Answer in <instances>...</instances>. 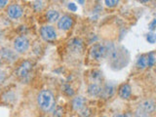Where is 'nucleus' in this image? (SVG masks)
<instances>
[{
  "mask_svg": "<svg viewBox=\"0 0 156 117\" xmlns=\"http://www.w3.org/2000/svg\"><path fill=\"white\" fill-rule=\"evenodd\" d=\"M114 117H132L131 113H124V114H116Z\"/></svg>",
  "mask_w": 156,
  "mask_h": 117,
  "instance_id": "obj_27",
  "label": "nucleus"
},
{
  "mask_svg": "<svg viewBox=\"0 0 156 117\" xmlns=\"http://www.w3.org/2000/svg\"><path fill=\"white\" fill-rule=\"evenodd\" d=\"M0 63H1V60H0Z\"/></svg>",
  "mask_w": 156,
  "mask_h": 117,
  "instance_id": "obj_30",
  "label": "nucleus"
},
{
  "mask_svg": "<svg viewBox=\"0 0 156 117\" xmlns=\"http://www.w3.org/2000/svg\"><path fill=\"white\" fill-rule=\"evenodd\" d=\"M85 99L83 97H76L73 99L72 101V107L73 109L76 111H80L82 108H84V105H85Z\"/></svg>",
  "mask_w": 156,
  "mask_h": 117,
  "instance_id": "obj_11",
  "label": "nucleus"
},
{
  "mask_svg": "<svg viewBox=\"0 0 156 117\" xmlns=\"http://www.w3.org/2000/svg\"><path fill=\"white\" fill-rule=\"evenodd\" d=\"M115 92V86L111 83H107V84L105 85L104 88H101V96L105 99H108L110 98L112 95L114 94Z\"/></svg>",
  "mask_w": 156,
  "mask_h": 117,
  "instance_id": "obj_9",
  "label": "nucleus"
},
{
  "mask_svg": "<svg viewBox=\"0 0 156 117\" xmlns=\"http://www.w3.org/2000/svg\"><path fill=\"white\" fill-rule=\"evenodd\" d=\"M155 23H156V20H155V19L149 23V27H149V29H150L151 31H153L154 29H155Z\"/></svg>",
  "mask_w": 156,
  "mask_h": 117,
  "instance_id": "obj_26",
  "label": "nucleus"
},
{
  "mask_svg": "<svg viewBox=\"0 0 156 117\" xmlns=\"http://www.w3.org/2000/svg\"><path fill=\"white\" fill-rule=\"evenodd\" d=\"M90 113H91V111L89 108H87V107H84V108H82L80 110V115L82 117H88L90 115Z\"/></svg>",
  "mask_w": 156,
  "mask_h": 117,
  "instance_id": "obj_21",
  "label": "nucleus"
},
{
  "mask_svg": "<svg viewBox=\"0 0 156 117\" xmlns=\"http://www.w3.org/2000/svg\"><path fill=\"white\" fill-rule=\"evenodd\" d=\"M67 8L70 10V11H72V12H75L76 10H77V7H76V5L74 4V3H68V5H67Z\"/></svg>",
  "mask_w": 156,
  "mask_h": 117,
  "instance_id": "obj_24",
  "label": "nucleus"
},
{
  "mask_svg": "<svg viewBox=\"0 0 156 117\" xmlns=\"http://www.w3.org/2000/svg\"><path fill=\"white\" fill-rule=\"evenodd\" d=\"M68 47L72 51V52H81L83 49V43L80 39L78 38H73L68 42Z\"/></svg>",
  "mask_w": 156,
  "mask_h": 117,
  "instance_id": "obj_10",
  "label": "nucleus"
},
{
  "mask_svg": "<svg viewBox=\"0 0 156 117\" xmlns=\"http://www.w3.org/2000/svg\"><path fill=\"white\" fill-rule=\"evenodd\" d=\"M136 66L139 68L147 67V58H146V55H143L138 58V61H136Z\"/></svg>",
  "mask_w": 156,
  "mask_h": 117,
  "instance_id": "obj_16",
  "label": "nucleus"
},
{
  "mask_svg": "<svg viewBox=\"0 0 156 117\" xmlns=\"http://www.w3.org/2000/svg\"><path fill=\"white\" fill-rule=\"evenodd\" d=\"M146 58H147V66H149V67L153 66L154 62H155V54L149 53L148 55H146Z\"/></svg>",
  "mask_w": 156,
  "mask_h": 117,
  "instance_id": "obj_17",
  "label": "nucleus"
},
{
  "mask_svg": "<svg viewBox=\"0 0 156 117\" xmlns=\"http://www.w3.org/2000/svg\"><path fill=\"white\" fill-rule=\"evenodd\" d=\"M4 79H5V73H4L3 71L0 70V83L3 82Z\"/></svg>",
  "mask_w": 156,
  "mask_h": 117,
  "instance_id": "obj_28",
  "label": "nucleus"
},
{
  "mask_svg": "<svg viewBox=\"0 0 156 117\" xmlns=\"http://www.w3.org/2000/svg\"><path fill=\"white\" fill-rule=\"evenodd\" d=\"M33 6H34V9H35V11H39V10H41V9H42V2H41V1H36V2H34Z\"/></svg>",
  "mask_w": 156,
  "mask_h": 117,
  "instance_id": "obj_23",
  "label": "nucleus"
},
{
  "mask_svg": "<svg viewBox=\"0 0 156 117\" xmlns=\"http://www.w3.org/2000/svg\"><path fill=\"white\" fill-rule=\"evenodd\" d=\"M135 117H149V114L144 112V110H141L140 108H138L136 110V114H135Z\"/></svg>",
  "mask_w": 156,
  "mask_h": 117,
  "instance_id": "obj_19",
  "label": "nucleus"
},
{
  "mask_svg": "<svg viewBox=\"0 0 156 117\" xmlns=\"http://www.w3.org/2000/svg\"><path fill=\"white\" fill-rule=\"evenodd\" d=\"M146 39H147V41L151 44H154L155 43V39H156V36L153 32H150L147 34V36H146Z\"/></svg>",
  "mask_w": 156,
  "mask_h": 117,
  "instance_id": "obj_20",
  "label": "nucleus"
},
{
  "mask_svg": "<svg viewBox=\"0 0 156 117\" xmlns=\"http://www.w3.org/2000/svg\"><path fill=\"white\" fill-rule=\"evenodd\" d=\"M63 114V108L61 106H58L57 108L54 110V116L55 117H62Z\"/></svg>",
  "mask_w": 156,
  "mask_h": 117,
  "instance_id": "obj_18",
  "label": "nucleus"
},
{
  "mask_svg": "<svg viewBox=\"0 0 156 117\" xmlns=\"http://www.w3.org/2000/svg\"><path fill=\"white\" fill-rule=\"evenodd\" d=\"M101 87L99 84L92 83V84H90L89 87H88V93H89V95L91 96H99L101 94Z\"/></svg>",
  "mask_w": 156,
  "mask_h": 117,
  "instance_id": "obj_14",
  "label": "nucleus"
},
{
  "mask_svg": "<svg viewBox=\"0 0 156 117\" xmlns=\"http://www.w3.org/2000/svg\"><path fill=\"white\" fill-rule=\"evenodd\" d=\"M46 17L49 22H56L58 17H60V15H58V12L56 11V10H50V11L47 12Z\"/></svg>",
  "mask_w": 156,
  "mask_h": 117,
  "instance_id": "obj_15",
  "label": "nucleus"
},
{
  "mask_svg": "<svg viewBox=\"0 0 156 117\" xmlns=\"http://www.w3.org/2000/svg\"><path fill=\"white\" fill-rule=\"evenodd\" d=\"M15 50L19 53L26 52L29 47V41L26 36H19L14 41Z\"/></svg>",
  "mask_w": 156,
  "mask_h": 117,
  "instance_id": "obj_3",
  "label": "nucleus"
},
{
  "mask_svg": "<svg viewBox=\"0 0 156 117\" xmlns=\"http://www.w3.org/2000/svg\"><path fill=\"white\" fill-rule=\"evenodd\" d=\"M139 108L144 110L146 113H151L155 109V104L152 100H145L139 105Z\"/></svg>",
  "mask_w": 156,
  "mask_h": 117,
  "instance_id": "obj_7",
  "label": "nucleus"
},
{
  "mask_svg": "<svg viewBox=\"0 0 156 117\" xmlns=\"http://www.w3.org/2000/svg\"><path fill=\"white\" fill-rule=\"evenodd\" d=\"M8 16L12 19H19L23 15V9L18 4H12L8 7L7 10Z\"/></svg>",
  "mask_w": 156,
  "mask_h": 117,
  "instance_id": "obj_5",
  "label": "nucleus"
},
{
  "mask_svg": "<svg viewBox=\"0 0 156 117\" xmlns=\"http://www.w3.org/2000/svg\"><path fill=\"white\" fill-rule=\"evenodd\" d=\"M37 102L39 107L44 111H50L55 106V98L51 91L43 90L38 94Z\"/></svg>",
  "mask_w": 156,
  "mask_h": 117,
  "instance_id": "obj_1",
  "label": "nucleus"
},
{
  "mask_svg": "<svg viewBox=\"0 0 156 117\" xmlns=\"http://www.w3.org/2000/svg\"><path fill=\"white\" fill-rule=\"evenodd\" d=\"M132 89L129 84H122L119 88V96L121 99H128L131 96Z\"/></svg>",
  "mask_w": 156,
  "mask_h": 117,
  "instance_id": "obj_12",
  "label": "nucleus"
},
{
  "mask_svg": "<svg viewBox=\"0 0 156 117\" xmlns=\"http://www.w3.org/2000/svg\"><path fill=\"white\" fill-rule=\"evenodd\" d=\"M105 3L107 7H114L118 4V1L117 0H105Z\"/></svg>",
  "mask_w": 156,
  "mask_h": 117,
  "instance_id": "obj_22",
  "label": "nucleus"
},
{
  "mask_svg": "<svg viewBox=\"0 0 156 117\" xmlns=\"http://www.w3.org/2000/svg\"><path fill=\"white\" fill-rule=\"evenodd\" d=\"M73 24V21L70 17L68 16H63L62 17L58 22V27L60 29H62V30H67L69 29Z\"/></svg>",
  "mask_w": 156,
  "mask_h": 117,
  "instance_id": "obj_6",
  "label": "nucleus"
},
{
  "mask_svg": "<svg viewBox=\"0 0 156 117\" xmlns=\"http://www.w3.org/2000/svg\"><path fill=\"white\" fill-rule=\"evenodd\" d=\"M31 63L26 61V62H23L21 66L19 67V69H18V75L20 77H22V78H24V77H27L28 74H29V72H30L31 70Z\"/></svg>",
  "mask_w": 156,
  "mask_h": 117,
  "instance_id": "obj_8",
  "label": "nucleus"
},
{
  "mask_svg": "<svg viewBox=\"0 0 156 117\" xmlns=\"http://www.w3.org/2000/svg\"><path fill=\"white\" fill-rule=\"evenodd\" d=\"M90 80L94 83V84H99V83L102 80V72L101 70H92L90 74Z\"/></svg>",
  "mask_w": 156,
  "mask_h": 117,
  "instance_id": "obj_13",
  "label": "nucleus"
},
{
  "mask_svg": "<svg viewBox=\"0 0 156 117\" xmlns=\"http://www.w3.org/2000/svg\"><path fill=\"white\" fill-rule=\"evenodd\" d=\"M40 33H41L42 38L44 39V40H46V41H53V40H55V39L57 38L56 30L51 26L43 27L41 28V30H40Z\"/></svg>",
  "mask_w": 156,
  "mask_h": 117,
  "instance_id": "obj_4",
  "label": "nucleus"
},
{
  "mask_svg": "<svg viewBox=\"0 0 156 117\" xmlns=\"http://www.w3.org/2000/svg\"><path fill=\"white\" fill-rule=\"evenodd\" d=\"M63 91H65L68 96H72V95H73V91H72V89H71V88H70L69 86H67V85L66 86V90H63Z\"/></svg>",
  "mask_w": 156,
  "mask_h": 117,
  "instance_id": "obj_25",
  "label": "nucleus"
},
{
  "mask_svg": "<svg viewBox=\"0 0 156 117\" xmlns=\"http://www.w3.org/2000/svg\"><path fill=\"white\" fill-rule=\"evenodd\" d=\"M7 3L8 2L6 1V0H0V8H3Z\"/></svg>",
  "mask_w": 156,
  "mask_h": 117,
  "instance_id": "obj_29",
  "label": "nucleus"
},
{
  "mask_svg": "<svg viewBox=\"0 0 156 117\" xmlns=\"http://www.w3.org/2000/svg\"><path fill=\"white\" fill-rule=\"evenodd\" d=\"M91 57L95 60H102L106 57V47L105 45H102V44H95L94 46L91 48Z\"/></svg>",
  "mask_w": 156,
  "mask_h": 117,
  "instance_id": "obj_2",
  "label": "nucleus"
}]
</instances>
